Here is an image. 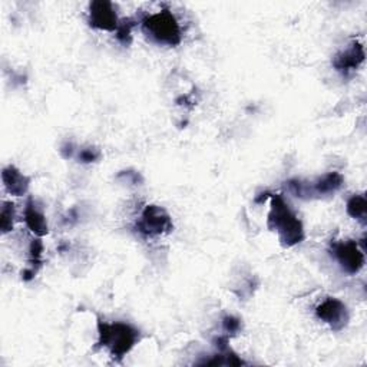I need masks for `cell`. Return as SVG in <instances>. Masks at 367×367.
I'll use <instances>...</instances> for the list:
<instances>
[{
	"label": "cell",
	"mask_w": 367,
	"mask_h": 367,
	"mask_svg": "<svg viewBox=\"0 0 367 367\" xmlns=\"http://www.w3.org/2000/svg\"><path fill=\"white\" fill-rule=\"evenodd\" d=\"M364 46L360 42H353L345 51L338 52L333 59V66L340 73L348 77L350 72L356 70L364 62Z\"/></svg>",
	"instance_id": "obj_8"
},
{
	"label": "cell",
	"mask_w": 367,
	"mask_h": 367,
	"mask_svg": "<svg viewBox=\"0 0 367 367\" xmlns=\"http://www.w3.org/2000/svg\"><path fill=\"white\" fill-rule=\"evenodd\" d=\"M97 346L107 348L115 360L127 356L139 340V330L127 323H97Z\"/></svg>",
	"instance_id": "obj_2"
},
{
	"label": "cell",
	"mask_w": 367,
	"mask_h": 367,
	"mask_svg": "<svg viewBox=\"0 0 367 367\" xmlns=\"http://www.w3.org/2000/svg\"><path fill=\"white\" fill-rule=\"evenodd\" d=\"M100 157H101V153H100V150H96V148H85L79 154V159L85 164L95 162V161L100 159Z\"/></svg>",
	"instance_id": "obj_18"
},
{
	"label": "cell",
	"mask_w": 367,
	"mask_h": 367,
	"mask_svg": "<svg viewBox=\"0 0 367 367\" xmlns=\"http://www.w3.org/2000/svg\"><path fill=\"white\" fill-rule=\"evenodd\" d=\"M315 315L317 319L329 325L334 331L343 330L350 319L346 304L334 297H329L317 306Z\"/></svg>",
	"instance_id": "obj_6"
},
{
	"label": "cell",
	"mask_w": 367,
	"mask_h": 367,
	"mask_svg": "<svg viewBox=\"0 0 367 367\" xmlns=\"http://www.w3.org/2000/svg\"><path fill=\"white\" fill-rule=\"evenodd\" d=\"M174 224L169 214L158 207L148 205L142 211L139 221L136 223V230L145 237H158L173 231Z\"/></svg>",
	"instance_id": "obj_4"
},
{
	"label": "cell",
	"mask_w": 367,
	"mask_h": 367,
	"mask_svg": "<svg viewBox=\"0 0 367 367\" xmlns=\"http://www.w3.org/2000/svg\"><path fill=\"white\" fill-rule=\"evenodd\" d=\"M2 180L6 191L15 197H22L29 189L31 180L22 174L16 166H6L2 173Z\"/></svg>",
	"instance_id": "obj_9"
},
{
	"label": "cell",
	"mask_w": 367,
	"mask_h": 367,
	"mask_svg": "<svg viewBox=\"0 0 367 367\" xmlns=\"http://www.w3.org/2000/svg\"><path fill=\"white\" fill-rule=\"evenodd\" d=\"M132 28H134V23L131 20H125L119 23V26L116 29V39L122 43L128 46L132 42Z\"/></svg>",
	"instance_id": "obj_16"
},
{
	"label": "cell",
	"mask_w": 367,
	"mask_h": 367,
	"mask_svg": "<svg viewBox=\"0 0 367 367\" xmlns=\"http://www.w3.org/2000/svg\"><path fill=\"white\" fill-rule=\"evenodd\" d=\"M331 254L340 267L349 274L359 273L364 265V253L353 240L337 241L331 244Z\"/></svg>",
	"instance_id": "obj_5"
},
{
	"label": "cell",
	"mask_w": 367,
	"mask_h": 367,
	"mask_svg": "<svg viewBox=\"0 0 367 367\" xmlns=\"http://www.w3.org/2000/svg\"><path fill=\"white\" fill-rule=\"evenodd\" d=\"M287 188L290 192H292L299 198H311L313 191H311V182H304L302 180H290L287 182Z\"/></svg>",
	"instance_id": "obj_14"
},
{
	"label": "cell",
	"mask_w": 367,
	"mask_h": 367,
	"mask_svg": "<svg viewBox=\"0 0 367 367\" xmlns=\"http://www.w3.org/2000/svg\"><path fill=\"white\" fill-rule=\"evenodd\" d=\"M142 29L159 45L177 46L182 39L180 23L173 12H169L168 9L146 16L142 20Z\"/></svg>",
	"instance_id": "obj_3"
},
{
	"label": "cell",
	"mask_w": 367,
	"mask_h": 367,
	"mask_svg": "<svg viewBox=\"0 0 367 367\" xmlns=\"http://www.w3.org/2000/svg\"><path fill=\"white\" fill-rule=\"evenodd\" d=\"M29 253H31V267L28 268V270L36 276L38 270H39L40 265H42L43 242H42L40 240H33V241L31 242V249H29Z\"/></svg>",
	"instance_id": "obj_13"
},
{
	"label": "cell",
	"mask_w": 367,
	"mask_h": 367,
	"mask_svg": "<svg viewBox=\"0 0 367 367\" xmlns=\"http://www.w3.org/2000/svg\"><path fill=\"white\" fill-rule=\"evenodd\" d=\"M223 326H224V330L230 334H237L241 329V320L237 319V317H233V315H227L224 317L223 320Z\"/></svg>",
	"instance_id": "obj_17"
},
{
	"label": "cell",
	"mask_w": 367,
	"mask_h": 367,
	"mask_svg": "<svg viewBox=\"0 0 367 367\" xmlns=\"http://www.w3.org/2000/svg\"><path fill=\"white\" fill-rule=\"evenodd\" d=\"M345 178L338 173H329L323 177H320L315 182H311V191H313V197L314 195H330L338 191L343 185Z\"/></svg>",
	"instance_id": "obj_11"
},
{
	"label": "cell",
	"mask_w": 367,
	"mask_h": 367,
	"mask_svg": "<svg viewBox=\"0 0 367 367\" xmlns=\"http://www.w3.org/2000/svg\"><path fill=\"white\" fill-rule=\"evenodd\" d=\"M24 223H26L28 228L38 237H43L49 233L46 218L43 212L36 207L32 198L28 201L26 208H24Z\"/></svg>",
	"instance_id": "obj_10"
},
{
	"label": "cell",
	"mask_w": 367,
	"mask_h": 367,
	"mask_svg": "<svg viewBox=\"0 0 367 367\" xmlns=\"http://www.w3.org/2000/svg\"><path fill=\"white\" fill-rule=\"evenodd\" d=\"M270 198V212L267 226L272 231H277L280 242L284 247H295L304 240V228L297 215L284 201L281 195L268 194Z\"/></svg>",
	"instance_id": "obj_1"
},
{
	"label": "cell",
	"mask_w": 367,
	"mask_h": 367,
	"mask_svg": "<svg viewBox=\"0 0 367 367\" xmlns=\"http://www.w3.org/2000/svg\"><path fill=\"white\" fill-rule=\"evenodd\" d=\"M89 24L93 29L116 32L119 26V20L114 5L105 0H96L89 5Z\"/></svg>",
	"instance_id": "obj_7"
},
{
	"label": "cell",
	"mask_w": 367,
	"mask_h": 367,
	"mask_svg": "<svg viewBox=\"0 0 367 367\" xmlns=\"http://www.w3.org/2000/svg\"><path fill=\"white\" fill-rule=\"evenodd\" d=\"M366 197L363 194H354L353 197H350V200L348 201V214L360 221L361 224H366Z\"/></svg>",
	"instance_id": "obj_12"
},
{
	"label": "cell",
	"mask_w": 367,
	"mask_h": 367,
	"mask_svg": "<svg viewBox=\"0 0 367 367\" xmlns=\"http://www.w3.org/2000/svg\"><path fill=\"white\" fill-rule=\"evenodd\" d=\"M13 223H15V205L12 203H3L2 215H0V226H2V231L5 234L12 231Z\"/></svg>",
	"instance_id": "obj_15"
}]
</instances>
